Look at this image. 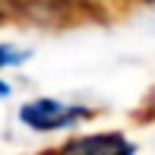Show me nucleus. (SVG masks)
<instances>
[{
  "mask_svg": "<svg viewBox=\"0 0 155 155\" xmlns=\"http://www.w3.org/2000/svg\"><path fill=\"white\" fill-rule=\"evenodd\" d=\"M86 117H92V111L82 104H67L60 98H35V101L19 108V120L29 130L38 133H54V130H70V127L82 124Z\"/></svg>",
  "mask_w": 155,
  "mask_h": 155,
  "instance_id": "f257e3e1",
  "label": "nucleus"
},
{
  "mask_svg": "<svg viewBox=\"0 0 155 155\" xmlns=\"http://www.w3.org/2000/svg\"><path fill=\"white\" fill-rule=\"evenodd\" d=\"M54 155H136V146L124 133H92L63 143Z\"/></svg>",
  "mask_w": 155,
  "mask_h": 155,
  "instance_id": "f03ea898",
  "label": "nucleus"
},
{
  "mask_svg": "<svg viewBox=\"0 0 155 155\" xmlns=\"http://www.w3.org/2000/svg\"><path fill=\"white\" fill-rule=\"evenodd\" d=\"M29 60V51H22V48L16 45H0V70L6 67H19V63Z\"/></svg>",
  "mask_w": 155,
  "mask_h": 155,
  "instance_id": "7ed1b4c3",
  "label": "nucleus"
},
{
  "mask_svg": "<svg viewBox=\"0 0 155 155\" xmlns=\"http://www.w3.org/2000/svg\"><path fill=\"white\" fill-rule=\"evenodd\" d=\"M10 92H13V89H10V82H3V79H0V98H10Z\"/></svg>",
  "mask_w": 155,
  "mask_h": 155,
  "instance_id": "20e7f679",
  "label": "nucleus"
}]
</instances>
